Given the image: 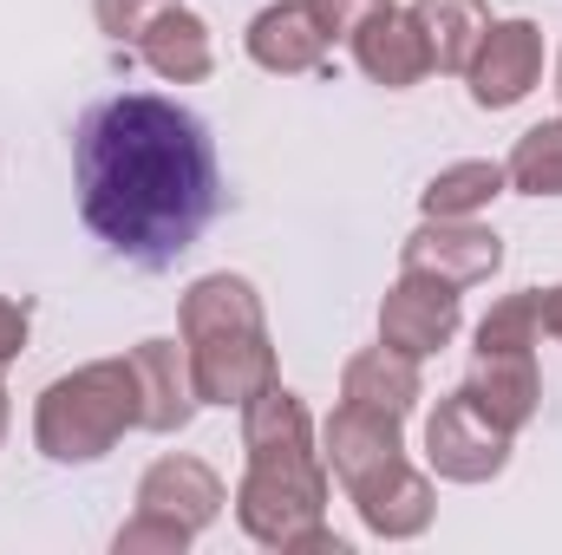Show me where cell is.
Segmentation results:
<instances>
[{
	"mask_svg": "<svg viewBox=\"0 0 562 555\" xmlns=\"http://www.w3.org/2000/svg\"><path fill=\"white\" fill-rule=\"evenodd\" d=\"M72 177L86 229L138 269H170L190 256L223 196L210 132L157 92L92 105L72 144Z\"/></svg>",
	"mask_w": 562,
	"mask_h": 555,
	"instance_id": "1",
	"label": "cell"
},
{
	"mask_svg": "<svg viewBox=\"0 0 562 555\" xmlns=\"http://www.w3.org/2000/svg\"><path fill=\"white\" fill-rule=\"evenodd\" d=\"M243 484H236V523L249 543L294 555L301 536H314L327 523V457L314 444V418L307 406L269 386L243 406Z\"/></svg>",
	"mask_w": 562,
	"mask_h": 555,
	"instance_id": "2",
	"label": "cell"
},
{
	"mask_svg": "<svg viewBox=\"0 0 562 555\" xmlns=\"http://www.w3.org/2000/svg\"><path fill=\"white\" fill-rule=\"evenodd\" d=\"M321 457L327 477L347 490V503L360 510L367 536L380 543H413L431 530V477L406 464L400 444V418H380L367 406H334V418L321 424Z\"/></svg>",
	"mask_w": 562,
	"mask_h": 555,
	"instance_id": "3",
	"label": "cell"
},
{
	"mask_svg": "<svg viewBox=\"0 0 562 555\" xmlns=\"http://www.w3.org/2000/svg\"><path fill=\"white\" fill-rule=\"evenodd\" d=\"M183 353L196 373L203 406H249L256 393H269L276 373V347H269V320H262V294L243 275H196L183 294Z\"/></svg>",
	"mask_w": 562,
	"mask_h": 555,
	"instance_id": "4",
	"label": "cell"
},
{
	"mask_svg": "<svg viewBox=\"0 0 562 555\" xmlns=\"http://www.w3.org/2000/svg\"><path fill=\"white\" fill-rule=\"evenodd\" d=\"M125 431H144V399H138L132 353L59 373L40 393V406H33V444L53 464H99L105 451H119Z\"/></svg>",
	"mask_w": 562,
	"mask_h": 555,
	"instance_id": "5",
	"label": "cell"
},
{
	"mask_svg": "<svg viewBox=\"0 0 562 555\" xmlns=\"http://www.w3.org/2000/svg\"><path fill=\"white\" fill-rule=\"evenodd\" d=\"M425 464L445 484H491L510 464V431L491 424L477 412V399L458 386V393L438 399V412L425 418Z\"/></svg>",
	"mask_w": 562,
	"mask_h": 555,
	"instance_id": "6",
	"label": "cell"
},
{
	"mask_svg": "<svg viewBox=\"0 0 562 555\" xmlns=\"http://www.w3.org/2000/svg\"><path fill=\"white\" fill-rule=\"evenodd\" d=\"M458 327H464V287L400 269V281L380 301V340L400 347V353H413V360H431V353L451 347Z\"/></svg>",
	"mask_w": 562,
	"mask_h": 555,
	"instance_id": "7",
	"label": "cell"
},
{
	"mask_svg": "<svg viewBox=\"0 0 562 555\" xmlns=\"http://www.w3.org/2000/svg\"><path fill=\"white\" fill-rule=\"evenodd\" d=\"M400 269L413 275H438L451 287H477L504 269V236L484 229L477 216H425L400 249Z\"/></svg>",
	"mask_w": 562,
	"mask_h": 555,
	"instance_id": "8",
	"label": "cell"
},
{
	"mask_svg": "<svg viewBox=\"0 0 562 555\" xmlns=\"http://www.w3.org/2000/svg\"><path fill=\"white\" fill-rule=\"evenodd\" d=\"M471 79V105L477 112H510L537 92L543 79V26L537 20H491L477 59L464 66Z\"/></svg>",
	"mask_w": 562,
	"mask_h": 555,
	"instance_id": "9",
	"label": "cell"
},
{
	"mask_svg": "<svg viewBox=\"0 0 562 555\" xmlns=\"http://www.w3.org/2000/svg\"><path fill=\"white\" fill-rule=\"evenodd\" d=\"M223 503H229L223 477H216L203 457H183V451L157 457V464L138 477V510L170 517V523H183V530H196V536L223 517Z\"/></svg>",
	"mask_w": 562,
	"mask_h": 555,
	"instance_id": "10",
	"label": "cell"
},
{
	"mask_svg": "<svg viewBox=\"0 0 562 555\" xmlns=\"http://www.w3.org/2000/svg\"><path fill=\"white\" fill-rule=\"evenodd\" d=\"M464 393L477 399V412L504 424L510 438L537 418L543 406V380H537V347H497V353H471V380Z\"/></svg>",
	"mask_w": 562,
	"mask_h": 555,
	"instance_id": "11",
	"label": "cell"
},
{
	"mask_svg": "<svg viewBox=\"0 0 562 555\" xmlns=\"http://www.w3.org/2000/svg\"><path fill=\"white\" fill-rule=\"evenodd\" d=\"M132 366H138V399H144V431H183L203 393H196V373H190V353L183 340H138L132 347Z\"/></svg>",
	"mask_w": 562,
	"mask_h": 555,
	"instance_id": "12",
	"label": "cell"
},
{
	"mask_svg": "<svg viewBox=\"0 0 562 555\" xmlns=\"http://www.w3.org/2000/svg\"><path fill=\"white\" fill-rule=\"evenodd\" d=\"M243 46H249V59H256L262 72H276V79H301V72H314V66L327 59L334 39L321 33V20L307 13V0H276V7H262V13L249 20Z\"/></svg>",
	"mask_w": 562,
	"mask_h": 555,
	"instance_id": "13",
	"label": "cell"
},
{
	"mask_svg": "<svg viewBox=\"0 0 562 555\" xmlns=\"http://www.w3.org/2000/svg\"><path fill=\"white\" fill-rule=\"evenodd\" d=\"M353 66H360L373 86H386V92H413L425 72H431V53H425L419 20H413L406 7L373 13V20L353 33Z\"/></svg>",
	"mask_w": 562,
	"mask_h": 555,
	"instance_id": "14",
	"label": "cell"
},
{
	"mask_svg": "<svg viewBox=\"0 0 562 555\" xmlns=\"http://www.w3.org/2000/svg\"><path fill=\"white\" fill-rule=\"evenodd\" d=\"M340 399L347 406H367L380 418H413V406L425 399V380H419V360L400 353V347H360L347 366H340Z\"/></svg>",
	"mask_w": 562,
	"mask_h": 555,
	"instance_id": "15",
	"label": "cell"
},
{
	"mask_svg": "<svg viewBox=\"0 0 562 555\" xmlns=\"http://www.w3.org/2000/svg\"><path fill=\"white\" fill-rule=\"evenodd\" d=\"M138 59L164 79V86H196V79L216 72V39H210V26L177 0L170 13H157L138 33Z\"/></svg>",
	"mask_w": 562,
	"mask_h": 555,
	"instance_id": "16",
	"label": "cell"
},
{
	"mask_svg": "<svg viewBox=\"0 0 562 555\" xmlns=\"http://www.w3.org/2000/svg\"><path fill=\"white\" fill-rule=\"evenodd\" d=\"M406 13L419 20L425 53H431L438 72H464L477 59L484 33H491V7L484 0H413Z\"/></svg>",
	"mask_w": 562,
	"mask_h": 555,
	"instance_id": "17",
	"label": "cell"
},
{
	"mask_svg": "<svg viewBox=\"0 0 562 555\" xmlns=\"http://www.w3.org/2000/svg\"><path fill=\"white\" fill-rule=\"evenodd\" d=\"M504 190H510V177H504L497 157H464V163H445V170L425 183L419 209L425 216H484Z\"/></svg>",
	"mask_w": 562,
	"mask_h": 555,
	"instance_id": "18",
	"label": "cell"
},
{
	"mask_svg": "<svg viewBox=\"0 0 562 555\" xmlns=\"http://www.w3.org/2000/svg\"><path fill=\"white\" fill-rule=\"evenodd\" d=\"M504 177H510V190H524V196H562V118H543V125H530L517 150L504 157Z\"/></svg>",
	"mask_w": 562,
	"mask_h": 555,
	"instance_id": "19",
	"label": "cell"
},
{
	"mask_svg": "<svg viewBox=\"0 0 562 555\" xmlns=\"http://www.w3.org/2000/svg\"><path fill=\"white\" fill-rule=\"evenodd\" d=\"M497 347H543V287L504 294V301L477 320V347H471V353H497Z\"/></svg>",
	"mask_w": 562,
	"mask_h": 555,
	"instance_id": "20",
	"label": "cell"
},
{
	"mask_svg": "<svg viewBox=\"0 0 562 555\" xmlns=\"http://www.w3.org/2000/svg\"><path fill=\"white\" fill-rule=\"evenodd\" d=\"M190 543H196V530H183V523H170V517H150V510H138V517L112 536L119 555H183Z\"/></svg>",
	"mask_w": 562,
	"mask_h": 555,
	"instance_id": "21",
	"label": "cell"
},
{
	"mask_svg": "<svg viewBox=\"0 0 562 555\" xmlns=\"http://www.w3.org/2000/svg\"><path fill=\"white\" fill-rule=\"evenodd\" d=\"M170 7H177V0H92L99 33L119 39V46H138V33L157 20V13H170Z\"/></svg>",
	"mask_w": 562,
	"mask_h": 555,
	"instance_id": "22",
	"label": "cell"
},
{
	"mask_svg": "<svg viewBox=\"0 0 562 555\" xmlns=\"http://www.w3.org/2000/svg\"><path fill=\"white\" fill-rule=\"evenodd\" d=\"M386 7H393V0H307V13L321 20L327 39H353V33H360L373 13H386Z\"/></svg>",
	"mask_w": 562,
	"mask_h": 555,
	"instance_id": "23",
	"label": "cell"
},
{
	"mask_svg": "<svg viewBox=\"0 0 562 555\" xmlns=\"http://www.w3.org/2000/svg\"><path fill=\"white\" fill-rule=\"evenodd\" d=\"M26 327H33V320H26V307L0 294V366H13V360H20V347H26Z\"/></svg>",
	"mask_w": 562,
	"mask_h": 555,
	"instance_id": "24",
	"label": "cell"
},
{
	"mask_svg": "<svg viewBox=\"0 0 562 555\" xmlns=\"http://www.w3.org/2000/svg\"><path fill=\"white\" fill-rule=\"evenodd\" d=\"M543 333L562 340V281H557V287H543Z\"/></svg>",
	"mask_w": 562,
	"mask_h": 555,
	"instance_id": "25",
	"label": "cell"
},
{
	"mask_svg": "<svg viewBox=\"0 0 562 555\" xmlns=\"http://www.w3.org/2000/svg\"><path fill=\"white\" fill-rule=\"evenodd\" d=\"M7 412H13V406H7V386H0V438H7Z\"/></svg>",
	"mask_w": 562,
	"mask_h": 555,
	"instance_id": "26",
	"label": "cell"
},
{
	"mask_svg": "<svg viewBox=\"0 0 562 555\" xmlns=\"http://www.w3.org/2000/svg\"><path fill=\"white\" fill-rule=\"evenodd\" d=\"M557 99H562V59H557Z\"/></svg>",
	"mask_w": 562,
	"mask_h": 555,
	"instance_id": "27",
	"label": "cell"
}]
</instances>
